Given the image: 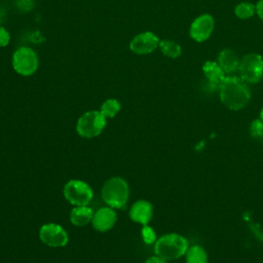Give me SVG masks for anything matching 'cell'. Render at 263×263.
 <instances>
[{"mask_svg":"<svg viewBox=\"0 0 263 263\" xmlns=\"http://www.w3.org/2000/svg\"><path fill=\"white\" fill-rule=\"evenodd\" d=\"M63 193L65 198L75 206L87 205L93 196L91 187L86 182L76 179L65 184Z\"/></svg>","mask_w":263,"mask_h":263,"instance_id":"cell-5","label":"cell"},{"mask_svg":"<svg viewBox=\"0 0 263 263\" xmlns=\"http://www.w3.org/2000/svg\"><path fill=\"white\" fill-rule=\"evenodd\" d=\"M238 71L243 81L258 83L263 78V58L255 52L243 55Z\"/></svg>","mask_w":263,"mask_h":263,"instance_id":"cell-7","label":"cell"},{"mask_svg":"<svg viewBox=\"0 0 263 263\" xmlns=\"http://www.w3.org/2000/svg\"><path fill=\"white\" fill-rule=\"evenodd\" d=\"M159 41V38L154 33L149 31L142 32L132 39L129 48L136 54H147L158 47Z\"/></svg>","mask_w":263,"mask_h":263,"instance_id":"cell-10","label":"cell"},{"mask_svg":"<svg viewBox=\"0 0 263 263\" xmlns=\"http://www.w3.org/2000/svg\"><path fill=\"white\" fill-rule=\"evenodd\" d=\"M37 53L30 47H20L12 55V67L16 73L23 76L33 75L38 69Z\"/></svg>","mask_w":263,"mask_h":263,"instance_id":"cell-6","label":"cell"},{"mask_svg":"<svg viewBox=\"0 0 263 263\" xmlns=\"http://www.w3.org/2000/svg\"><path fill=\"white\" fill-rule=\"evenodd\" d=\"M256 12L258 16L263 21V0H259L256 4Z\"/></svg>","mask_w":263,"mask_h":263,"instance_id":"cell-25","label":"cell"},{"mask_svg":"<svg viewBox=\"0 0 263 263\" xmlns=\"http://www.w3.org/2000/svg\"><path fill=\"white\" fill-rule=\"evenodd\" d=\"M120 111V103L116 99H108L106 100L101 108L100 112L106 117V118H113L115 117Z\"/></svg>","mask_w":263,"mask_h":263,"instance_id":"cell-18","label":"cell"},{"mask_svg":"<svg viewBox=\"0 0 263 263\" xmlns=\"http://www.w3.org/2000/svg\"><path fill=\"white\" fill-rule=\"evenodd\" d=\"M16 4L22 11H28L33 7V0H17Z\"/></svg>","mask_w":263,"mask_h":263,"instance_id":"cell-23","label":"cell"},{"mask_svg":"<svg viewBox=\"0 0 263 263\" xmlns=\"http://www.w3.org/2000/svg\"><path fill=\"white\" fill-rule=\"evenodd\" d=\"M249 133L252 138H255V139L263 138V121L260 118L254 119L250 124Z\"/></svg>","mask_w":263,"mask_h":263,"instance_id":"cell-20","label":"cell"},{"mask_svg":"<svg viewBox=\"0 0 263 263\" xmlns=\"http://www.w3.org/2000/svg\"><path fill=\"white\" fill-rule=\"evenodd\" d=\"M145 263H168V261H165V260H163L160 257L155 255V256H152V257L148 258Z\"/></svg>","mask_w":263,"mask_h":263,"instance_id":"cell-24","label":"cell"},{"mask_svg":"<svg viewBox=\"0 0 263 263\" xmlns=\"http://www.w3.org/2000/svg\"><path fill=\"white\" fill-rule=\"evenodd\" d=\"M218 90L222 104L233 111L243 109L251 100V91L246 81L235 76H225Z\"/></svg>","mask_w":263,"mask_h":263,"instance_id":"cell-1","label":"cell"},{"mask_svg":"<svg viewBox=\"0 0 263 263\" xmlns=\"http://www.w3.org/2000/svg\"><path fill=\"white\" fill-rule=\"evenodd\" d=\"M259 118L263 121V107L261 108V111H260V116H259Z\"/></svg>","mask_w":263,"mask_h":263,"instance_id":"cell-26","label":"cell"},{"mask_svg":"<svg viewBox=\"0 0 263 263\" xmlns=\"http://www.w3.org/2000/svg\"><path fill=\"white\" fill-rule=\"evenodd\" d=\"M101 195L108 206L123 209L129 197L128 184L121 177H112L104 183Z\"/></svg>","mask_w":263,"mask_h":263,"instance_id":"cell-3","label":"cell"},{"mask_svg":"<svg viewBox=\"0 0 263 263\" xmlns=\"http://www.w3.org/2000/svg\"><path fill=\"white\" fill-rule=\"evenodd\" d=\"M256 12V5L250 2H240L234 8V13L238 18L248 20Z\"/></svg>","mask_w":263,"mask_h":263,"instance_id":"cell-19","label":"cell"},{"mask_svg":"<svg viewBox=\"0 0 263 263\" xmlns=\"http://www.w3.org/2000/svg\"><path fill=\"white\" fill-rule=\"evenodd\" d=\"M189 248L188 240L179 233H166L156 239L154 253L165 261L177 260L185 256Z\"/></svg>","mask_w":263,"mask_h":263,"instance_id":"cell-2","label":"cell"},{"mask_svg":"<svg viewBox=\"0 0 263 263\" xmlns=\"http://www.w3.org/2000/svg\"><path fill=\"white\" fill-rule=\"evenodd\" d=\"M153 217V205L151 202L145 199L137 200L129 209V218L132 221L141 224L148 225Z\"/></svg>","mask_w":263,"mask_h":263,"instance_id":"cell-12","label":"cell"},{"mask_svg":"<svg viewBox=\"0 0 263 263\" xmlns=\"http://www.w3.org/2000/svg\"><path fill=\"white\" fill-rule=\"evenodd\" d=\"M186 263H209V256L204 248L194 245L188 248L185 254Z\"/></svg>","mask_w":263,"mask_h":263,"instance_id":"cell-16","label":"cell"},{"mask_svg":"<svg viewBox=\"0 0 263 263\" xmlns=\"http://www.w3.org/2000/svg\"><path fill=\"white\" fill-rule=\"evenodd\" d=\"M141 233H142V238L145 243H147V245L155 243L157 237H156V233L152 227H150L149 225H143Z\"/></svg>","mask_w":263,"mask_h":263,"instance_id":"cell-21","label":"cell"},{"mask_svg":"<svg viewBox=\"0 0 263 263\" xmlns=\"http://www.w3.org/2000/svg\"><path fill=\"white\" fill-rule=\"evenodd\" d=\"M203 74L206 78V86L211 88V90L219 89V85L222 80L225 78V72L219 66L217 62L208 61L202 66Z\"/></svg>","mask_w":263,"mask_h":263,"instance_id":"cell-13","label":"cell"},{"mask_svg":"<svg viewBox=\"0 0 263 263\" xmlns=\"http://www.w3.org/2000/svg\"><path fill=\"white\" fill-rule=\"evenodd\" d=\"M215 28L214 17L209 13L197 16L191 24L189 34L192 39L197 42L205 41L213 33Z\"/></svg>","mask_w":263,"mask_h":263,"instance_id":"cell-9","label":"cell"},{"mask_svg":"<svg viewBox=\"0 0 263 263\" xmlns=\"http://www.w3.org/2000/svg\"><path fill=\"white\" fill-rule=\"evenodd\" d=\"M107 118L99 111H88L83 113L77 120V134L86 139L98 137L106 127Z\"/></svg>","mask_w":263,"mask_h":263,"instance_id":"cell-4","label":"cell"},{"mask_svg":"<svg viewBox=\"0 0 263 263\" xmlns=\"http://www.w3.org/2000/svg\"><path fill=\"white\" fill-rule=\"evenodd\" d=\"M117 221V214L111 206L100 208L92 217L91 224L93 229L100 232H106L113 228Z\"/></svg>","mask_w":263,"mask_h":263,"instance_id":"cell-11","label":"cell"},{"mask_svg":"<svg viewBox=\"0 0 263 263\" xmlns=\"http://www.w3.org/2000/svg\"><path fill=\"white\" fill-rule=\"evenodd\" d=\"M10 41V34L8 31L0 26V47L6 46Z\"/></svg>","mask_w":263,"mask_h":263,"instance_id":"cell-22","label":"cell"},{"mask_svg":"<svg viewBox=\"0 0 263 263\" xmlns=\"http://www.w3.org/2000/svg\"><path fill=\"white\" fill-rule=\"evenodd\" d=\"M158 47L160 48L161 52L164 55H166L171 59H177L182 53V48H181L180 44L173 40H168V39L160 40Z\"/></svg>","mask_w":263,"mask_h":263,"instance_id":"cell-17","label":"cell"},{"mask_svg":"<svg viewBox=\"0 0 263 263\" xmlns=\"http://www.w3.org/2000/svg\"><path fill=\"white\" fill-rule=\"evenodd\" d=\"M93 211L88 205L74 206L70 212V221L73 225L82 227L91 222Z\"/></svg>","mask_w":263,"mask_h":263,"instance_id":"cell-15","label":"cell"},{"mask_svg":"<svg viewBox=\"0 0 263 263\" xmlns=\"http://www.w3.org/2000/svg\"><path fill=\"white\" fill-rule=\"evenodd\" d=\"M262 140H263V138H262Z\"/></svg>","mask_w":263,"mask_h":263,"instance_id":"cell-27","label":"cell"},{"mask_svg":"<svg viewBox=\"0 0 263 263\" xmlns=\"http://www.w3.org/2000/svg\"><path fill=\"white\" fill-rule=\"evenodd\" d=\"M217 63L225 73H234L239 68L240 60L232 49L225 48L219 53Z\"/></svg>","mask_w":263,"mask_h":263,"instance_id":"cell-14","label":"cell"},{"mask_svg":"<svg viewBox=\"0 0 263 263\" xmlns=\"http://www.w3.org/2000/svg\"><path fill=\"white\" fill-rule=\"evenodd\" d=\"M40 240L52 248L65 247L69 241L67 231L57 223H46L39 229Z\"/></svg>","mask_w":263,"mask_h":263,"instance_id":"cell-8","label":"cell"}]
</instances>
